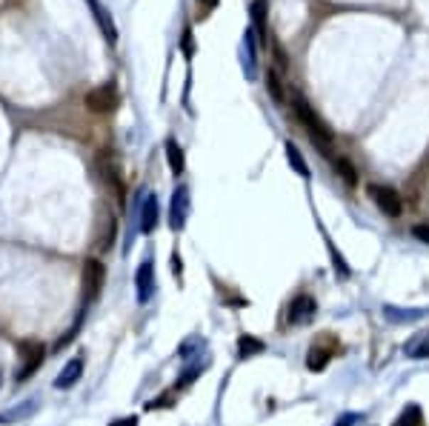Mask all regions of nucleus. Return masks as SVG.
<instances>
[{
    "instance_id": "b1692460",
    "label": "nucleus",
    "mask_w": 429,
    "mask_h": 426,
    "mask_svg": "<svg viewBox=\"0 0 429 426\" xmlns=\"http://www.w3.org/2000/svg\"><path fill=\"white\" fill-rule=\"evenodd\" d=\"M109 426H138V417H135V415H129V417H118V420H112Z\"/></svg>"
},
{
    "instance_id": "a211bd4d",
    "label": "nucleus",
    "mask_w": 429,
    "mask_h": 426,
    "mask_svg": "<svg viewBox=\"0 0 429 426\" xmlns=\"http://www.w3.org/2000/svg\"><path fill=\"white\" fill-rule=\"evenodd\" d=\"M335 169H338V175H341V178H344L349 186H355V183H358V178H355V166H352L349 160L338 158V160H335Z\"/></svg>"
},
{
    "instance_id": "412c9836",
    "label": "nucleus",
    "mask_w": 429,
    "mask_h": 426,
    "mask_svg": "<svg viewBox=\"0 0 429 426\" xmlns=\"http://www.w3.org/2000/svg\"><path fill=\"white\" fill-rule=\"evenodd\" d=\"M412 235H415L420 244H429V224H415V226H412Z\"/></svg>"
},
{
    "instance_id": "ddd939ff",
    "label": "nucleus",
    "mask_w": 429,
    "mask_h": 426,
    "mask_svg": "<svg viewBox=\"0 0 429 426\" xmlns=\"http://www.w3.org/2000/svg\"><path fill=\"white\" fill-rule=\"evenodd\" d=\"M406 355H409L412 361H423V358H429V332L415 335V338L406 344Z\"/></svg>"
},
{
    "instance_id": "dca6fc26",
    "label": "nucleus",
    "mask_w": 429,
    "mask_h": 426,
    "mask_svg": "<svg viewBox=\"0 0 429 426\" xmlns=\"http://www.w3.org/2000/svg\"><path fill=\"white\" fill-rule=\"evenodd\" d=\"M264 349H266V344H264V341H258V338H252V335H241V338H238V355H241V358L261 355Z\"/></svg>"
},
{
    "instance_id": "39448f33",
    "label": "nucleus",
    "mask_w": 429,
    "mask_h": 426,
    "mask_svg": "<svg viewBox=\"0 0 429 426\" xmlns=\"http://www.w3.org/2000/svg\"><path fill=\"white\" fill-rule=\"evenodd\" d=\"M80 280H83V300L92 303L97 300V295L103 292V283H106V266L94 258H89L83 263V272H80Z\"/></svg>"
},
{
    "instance_id": "20e7f679",
    "label": "nucleus",
    "mask_w": 429,
    "mask_h": 426,
    "mask_svg": "<svg viewBox=\"0 0 429 426\" xmlns=\"http://www.w3.org/2000/svg\"><path fill=\"white\" fill-rule=\"evenodd\" d=\"M366 195L372 197V203L384 212V215H389V218H401V212H403V197H401L392 186L369 183V186H366Z\"/></svg>"
},
{
    "instance_id": "6ab92c4d",
    "label": "nucleus",
    "mask_w": 429,
    "mask_h": 426,
    "mask_svg": "<svg viewBox=\"0 0 429 426\" xmlns=\"http://www.w3.org/2000/svg\"><path fill=\"white\" fill-rule=\"evenodd\" d=\"M266 89L272 92V97H275L278 103H283V89H281V80H278V75H275V72H269V75H266Z\"/></svg>"
},
{
    "instance_id": "a878e982",
    "label": "nucleus",
    "mask_w": 429,
    "mask_h": 426,
    "mask_svg": "<svg viewBox=\"0 0 429 426\" xmlns=\"http://www.w3.org/2000/svg\"><path fill=\"white\" fill-rule=\"evenodd\" d=\"M200 4H206L209 9H214V6H218V0H200Z\"/></svg>"
},
{
    "instance_id": "f8f14e48",
    "label": "nucleus",
    "mask_w": 429,
    "mask_h": 426,
    "mask_svg": "<svg viewBox=\"0 0 429 426\" xmlns=\"http://www.w3.org/2000/svg\"><path fill=\"white\" fill-rule=\"evenodd\" d=\"M86 4L92 6V12H94V21H97V26H100V32H103V38L109 40V43H115L118 40V29H115V23H112V18H109V12H106L97 0H86Z\"/></svg>"
},
{
    "instance_id": "9d476101",
    "label": "nucleus",
    "mask_w": 429,
    "mask_h": 426,
    "mask_svg": "<svg viewBox=\"0 0 429 426\" xmlns=\"http://www.w3.org/2000/svg\"><path fill=\"white\" fill-rule=\"evenodd\" d=\"M80 375H83V358H72V361L60 369V375L55 378V386H58V389H72V386L80 381Z\"/></svg>"
},
{
    "instance_id": "393cba45",
    "label": "nucleus",
    "mask_w": 429,
    "mask_h": 426,
    "mask_svg": "<svg viewBox=\"0 0 429 426\" xmlns=\"http://www.w3.org/2000/svg\"><path fill=\"white\" fill-rule=\"evenodd\" d=\"M172 272H175V275H178V278H180V275H183V266H180V255H178V252H175V255H172Z\"/></svg>"
},
{
    "instance_id": "f03ea898",
    "label": "nucleus",
    "mask_w": 429,
    "mask_h": 426,
    "mask_svg": "<svg viewBox=\"0 0 429 426\" xmlns=\"http://www.w3.org/2000/svg\"><path fill=\"white\" fill-rule=\"evenodd\" d=\"M18 355H21V366H18V372H15V381L23 383V381H29V378L40 369L46 349H43L40 341H21V344H18Z\"/></svg>"
},
{
    "instance_id": "7ed1b4c3",
    "label": "nucleus",
    "mask_w": 429,
    "mask_h": 426,
    "mask_svg": "<svg viewBox=\"0 0 429 426\" xmlns=\"http://www.w3.org/2000/svg\"><path fill=\"white\" fill-rule=\"evenodd\" d=\"M121 94H118V86L115 83H100L94 89L86 92L83 103H86V109L94 112V115H103V112H112L115 106H118Z\"/></svg>"
},
{
    "instance_id": "2eb2a0df",
    "label": "nucleus",
    "mask_w": 429,
    "mask_h": 426,
    "mask_svg": "<svg viewBox=\"0 0 429 426\" xmlns=\"http://www.w3.org/2000/svg\"><path fill=\"white\" fill-rule=\"evenodd\" d=\"M166 160H169V169L175 175H183L186 160H183V149L178 146V141H166Z\"/></svg>"
},
{
    "instance_id": "0eeeda50",
    "label": "nucleus",
    "mask_w": 429,
    "mask_h": 426,
    "mask_svg": "<svg viewBox=\"0 0 429 426\" xmlns=\"http://www.w3.org/2000/svg\"><path fill=\"white\" fill-rule=\"evenodd\" d=\"M315 312H317L315 297L298 295V297H292V303H289V309H286V321H289L292 327H300V324H309V321H312Z\"/></svg>"
},
{
    "instance_id": "9b49d317",
    "label": "nucleus",
    "mask_w": 429,
    "mask_h": 426,
    "mask_svg": "<svg viewBox=\"0 0 429 426\" xmlns=\"http://www.w3.org/2000/svg\"><path fill=\"white\" fill-rule=\"evenodd\" d=\"M158 218H161V206H158V195H146L143 200V209H141V229L149 235L155 232L158 226Z\"/></svg>"
},
{
    "instance_id": "5701e85b",
    "label": "nucleus",
    "mask_w": 429,
    "mask_h": 426,
    "mask_svg": "<svg viewBox=\"0 0 429 426\" xmlns=\"http://www.w3.org/2000/svg\"><path fill=\"white\" fill-rule=\"evenodd\" d=\"M352 423H361V415H358V412H347V415H341V417L335 420V426H352Z\"/></svg>"
},
{
    "instance_id": "f3484780",
    "label": "nucleus",
    "mask_w": 429,
    "mask_h": 426,
    "mask_svg": "<svg viewBox=\"0 0 429 426\" xmlns=\"http://www.w3.org/2000/svg\"><path fill=\"white\" fill-rule=\"evenodd\" d=\"M286 160L295 166V172L300 175V178H309V166H306V160L300 158V152H298V146H292V143H286Z\"/></svg>"
},
{
    "instance_id": "4be33fe9",
    "label": "nucleus",
    "mask_w": 429,
    "mask_h": 426,
    "mask_svg": "<svg viewBox=\"0 0 429 426\" xmlns=\"http://www.w3.org/2000/svg\"><path fill=\"white\" fill-rule=\"evenodd\" d=\"M252 12H255V26H258V32L266 35V29H264V4H261V0L252 6Z\"/></svg>"
},
{
    "instance_id": "6e6552de",
    "label": "nucleus",
    "mask_w": 429,
    "mask_h": 426,
    "mask_svg": "<svg viewBox=\"0 0 429 426\" xmlns=\"http://www.w3.org/2000/svg\"><path fill=\"white\" fill-rule=\"evenodd\" d=\"M186 218H189V189H186V186H178L175 195H172V209H169L172 229L180 232V229L186 226Z\"/></svg>"
},
{
    "instance_id": "1a4fd4ad",
    "label": "nucleus",
    "mask_w": 429,
    "mask_h": 426,
    "mask_svg": "<svg viewBox=\"0 0 429 426\" xmlns=\"http://www.w3.org/2000/svg\"><path fill=\"white\" fill-rule=\"evenodd\" d=\"M135 289H138V300L146 303L155 295V266L149 261H143L135 272Z\"/></svg>"
},
{
    "instance_id": "f257e3e1",
    "label": "nucleus",
    "mask_w": 429,
    "mask_h": 426,
    "mask_svg": "<svg viewBox=\"0 0 429 426\" xmlns=\"http://www.w3.org/2000/svg\"><path fill=\"white\" fill-rule=\"evenodd\" d=\"M295 115H298V121L303 124V129H306V135L312 138L315 146H320L324 152L332 149V132H330V126L315 115V109H312V106H309L300 94H295Z\"/></svg>"
},
{
    "instance_id": "aec40b11",
    "label": "nucleus",
    "mask_w": 429,
    "mask_h": 426,
    "mask_svg": "<svg viewBox=\"0 0 429 426\" xmlns=\"http://www.w3.org/2000/svg\"><path fill=\"white\" fill-rule=\"evenodd\" d=\"M172 400H175V392H166V395H161V398L149 400V403H146V409H166V406H172Z\"/></svg>"
},
{
    "instance_id": "4468645a",
    "label": "nucleus",
    "mask_w": 429,
    "mask_h": 426,
    "mask_svg": "<svg viewBox=\"0 0 429 426\" xmlns=\"http://www.w3.org/2000/svg\"><path fill=\"white\" fill-rule=\"evenodd\" d=\"M392 426H426V423H423V412H420V406H418V403H409V406L398 415V420H395Z\"/></svg>"
},
{
    "instance_id": "423d86ee",
    "label": "nucleus",
    "mask_w": 429,
    "mask_h": 426,
    "mask_svg": "<svg viewBox=\"0 0 429 426\" xmlns=\"http://www.w3.org/2000/svg\"><path fill=\"white\" fill-rule=\"evenodd\" d=\"M338 341L332 338V335H324V338H317L312 346H309V358H306V366L312 369V372H320L324 369L335 355H338Z\"/></svg>"
}]
</instances>
